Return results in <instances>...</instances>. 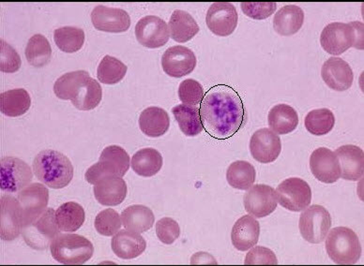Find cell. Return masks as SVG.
<instances>
[{
  "instance_id": "6da1fadb",
  "label": "cell",
  "mask_w": 364,
  "mask_h": 266,
  "mask_svg": "<svg viewBox=\"0 0 364 266\" xmlns=\"http://www.w3.org/2000/svg\"><path fill=\"white\" fill-rule=\"evenodd\" d=\"M199 113L205 131L220 141L239 133L248 119L242 97L228 84L211 87L204 96Z\"/></svg>"
},
{
  "instance_id": "7a4b0ae2",
  "label": "cell",
  "mask_w": 364,
  "mask_h": 266,
  "mask_svg": "<svg viewBox=\"0 0 364 266\" xmlns=\"http://www.w3.org/2000/svg\"><path fill=\"white\" fill-rule=\"evenodd\" d=\"M33 172L38 179L49 188H65L73 180V166L60 152L43 150L34 159Z\"/></svg>"
},
{
  "instance_id": "3957f363",
  "label": "cell",
  "mask_w": 364,
  "mask_h": 266,
  "mask_svg": "<svg viewBox=\"0 0 364 266\" xmlns=\"http://www.w3.org/2000/svg\"><path fill=\"white\" fill-rule=\"evenodd\" d=\"M320 43L333 55H342L351 48L363 50V23H331L323 29Z\"/></svg>"
},
{
  "instance_id": "277c9868",
  "label": "cell",
  "mask_w": 364,
  "mask_h": 266,
  "mask_svg": "<svg viewBox=\"0 0 364 266\" xmlns=\"http://www.w3.org/2000/svg\"><path fill=\"white\" fill-rule=\"evenodd\" d=\"M53 258L60 264L80 265L92 258V243L84 236L73 233H61L50 245Z\"/></svg>"
},
{
  "instance_id": "5b68a950",
  "label": "cell",
  "mask_w": 364,
  "mask_h": 266,
  "mask_svg": "<svg viewBox=\"0 0 364 266\" xmlns=\"http://www.w3.org/2000/svg\"><path fill=\"white\" fill-rule=\"evenodd\" d=\"M326 250L336 265L357 264L362 256V245L356 233L348 227L333 228L326 238Z\"/></svg>"
},
{
  "instance_id": "8992f818",
  "label": "cell",
  "mask_w": 364,
  "mask_h": 266,
  "mask_svg": "<svg viewBox=\"0 0 364 266\" xmlns=\"http://www.w3.org/2000/svg\"><path fill=\"white\" fill-rule=\"evenodd\" d=\"M129 168L130 157L125 149L119 145H110L102 152L99 162L87 169L85 177L91 185H96L105 177H124Z\"/></svg>"
},
{
  "instance_id": "52a82bcc",
  "label": "cell",
  "mask_w": 364,
  "mask_h": 266,
  "mask_svg": "<svg viewBox=\"0 0 364 266\" xmlns=\"http://www.w3.org/2000/svg\"><path fill=\"white\" fill-rule=\"evenodd\" d=\"M55 215L54 209H47L39 217L23 225L22 236L28 247L45 250L60 235Z\"/></svg>"
},
{
  "instance_id": "ba28073f",
  "label": "cell",
  "mask_w": 364,
  "mask_h": 266,
  "mask_svg": "<svg viewBox=\"0 0 364 266\" xmlns=\"http://www.w3.org/2000/svg\"><path fill=\"white\" fill-rule=\"evenodd\" d=\"M299 227L304 240L311 244H320L330 232L331 214L325 207L318 204L308 206L299 217Z\"/></svg>"
},
{
  "instance_id": "9c48e42d",
  "label": "cell",
  "mask_w": 364,
  "mask_h": 266,
  "mask_svg": "<svg viewBox=\"0 0 364 266\" xmlns=\"http://www.w3.org/2000/svg\"><path fill=\"white\" fill-rule=\"evenodd\" d=\"M275 192L278 203L289 211H302L310 206L312 201L309 184L301 178H287L277 187Z\"/></svg>"
},
{
  "instance_id": "30bf717a",
  "label": "cell",
  "mask_w": 364,
  "mask_h": 266,
  "mask_svg": "<svg viewBox=\"0 0 364 266\" xmlns=\"http://www.w3.org/2000/svg\"><path fill=\"white\" fill-rule=\"evenodd\" d=\"M0 188L8 194H14L25 189L32 180V171L28 163L14 157L1 159Z\"/></svg>"
},
{
  "instance_id": "8fae6325",
  "label": "cell",
  "mask_w": 364,
  "mask_h": 266,
  "mask_svg": "<svg viewBox=\"0 0 364 266\" xmlns=\"http://www.w3.org/2000/svg\"><path fill=\"white\" fill-rule=\"evenodd\" d=\"M243 204L249 215L257 218L268 217L278 204L275 189L268 185L252 186L245 194Z\"/></svg>"
},
{
  "instance_id": "7c38bea8",
  "label": "cell",
  "mask_w": 364,
  "mask_h": 266,
  "mask_svg": "<svg viewBox=\"0 0 364 266\" xmlns=\"http://www.w3.org/2000/svg\"><path fill=\"white\" fill-rule=\"evenodd\" d=\"M136 36L138 43L146 48H163L169 40V28L160 17L145 16L137 22Z\"/></svg>"
},
{
  "instance_id": "4fadbf2b",
  "label": "cell",
  "mask_w": 364,
  "mask_h": 266,
  "mask_svg": "<svg viewBox=\"0 0 364 266\" xmlns=\"http://www.w3.org/2000/svg\"><path fill=\"white\" fill-rule=\"evenodd\" d=\"M237 13L231 3L216 2L208 8L205 23L213 34L228 37L235 31L237 26Z\"/></svg>"
},
{
  "instance_id": "5bb4252c",
  "label": "cell",
  "mask_w": 364,
  "mask_h": 266,
  "mask_svg": "<svg viewBox=\"0 0 364 266\" xmlns=\"http://www.w3.org/2000/svg\"><path fill=\"white\" fill-rule=\"evenodd\" d=\"M198 60L195 52L185 46H172L161 57V67L167 75L181 78L196 69Z\"/></svg>"
},
{
  "instance_id": "9a60e30c",
  "label": "cell",
  "mask_w": 364,
  "mask_h": 266,
  "mask_svg": "<svg viewBox=\"0 0 364 266\" xmlns=\"http://www.w3.org/2000/svg\"><path fill=\"white\" fill-rule=\"evenodd\" d=\"M91 21L97 31L109 33H122L130 28L131 18L122 9L98 5L91 13Z\"/></svg>"
},
{
  "instance_id": "2e32d148",
  "label": "cell",
  "mask_w": 364,
  "mask_h": 266,
  "mask_svg": "<svg viewBox=\"0 0 364 266\" xmlns=\"http://www.w3.org/2000/svg\"><path fill=\"white\" fill-rule=\"evenodd\" d=\"M310 169L314 177L320 182L336 183L341 177L338 157L328 148L316 149L310 157Z\"/></svg>"
},
{
  "instance_id": "e0dca14e",
  "label": "cell",
  "mask_w": 364,
  "mask_h": 266,
  "mask_svg": "<svg viewBox=\"0 0 364 266\" xmlns=\"http://www.w3.org/2000/svg\"><path fill=\"white\" fill-rule=\"evenodd\" d=\"M280 137L269 128H260L252 134L250 152L252 157L260 163H272L280 156Z\"/></svg>"
},
{
  "instance_id": "ac0fdd59",
  "label": "cell",
  "mask_w": 364,
  "mask_h": 266,
  "mask_svg": "<svg viewBox=\"0 0 364 266\" xmlns=\"http://www.w3.org/2000/svg\"><path fill=\"white\" fill-rule=\"evenodd\" d=\"M17 199L22 207L23 224H26L47 209L49 192L43 184L33 183L20 191Z\"/></svg>"
},
{
  "instance_id": "d6986e66",
  "label": "cell",
  "mask_w": 364,
  "mask_h": 266,
  "mask_svg": "<svg viewBox=\"0 0 364 266\" xmlns=\"http://www.w3.org/2000/svg\"><path fill=\"white\" fill-rule=\"evenodd\" d=\"M23 225V210L18 199L10 195L1 197V238L13 241L22 233Z\"/></svg>"
},
{
  "instance_id": "ffe728a7",
  "label": "cell",
  "mask_w": 364,
  "mask_h": 266,
  "mask_svg": "<svg viewBox=\"0 0 364 266\" xmlns=\"http://www.w3.org/2000/svg\"><path fill=\"white\" fill-rule=\"evenodd\" d=\"M321 76L325 84L336 92H346L353 84V71L349 64L342 58H328L323 64Z\"/></svg>"
},
{
  "instance_id": "44dd1931",
  "label": "cell",
  "mask_w": 364,
  "mask_h": 266,
  "mask_svg": "<svg viewBox=\"0 0 364 266\" xmlns=\"http://www.w3.org/2000/svg\"><path fill=\"white\" fill-rule=\"evenodd\" d=\"M341 167V177L358 181L363 177L364 153L362 148L353 145H343L334 151Z\"/></svg>"
},
{
  "instance_id": "7402d4cb",
  "label": "cell",
  "mask_w": 364,
  "mask_h": 266,
  "mask_svg": "<svg viewBox=\"0 0 364 266\" xmlns=\"http://www.w3.org/2000/svg\"><path fill=\"white\" fill-rule=\"evenodd\" d=\"M259 235V222L251 215L243 216L232 228V244L237 250L247 251L257 244Z\"/></svg>"
},
{
  "instance_id": "603a6c76",
  "label": "cell",
  "mask_w": 364,
  "mask_h": 266,
  "mask_svg": "<svg viewBox=\"0 0 364 266\" xmlns=\"http://www.w3.org/2000/svg\"><path fill=\"white\" fill-rule=\"evenodd\" d=\"M111 247L114 253L122 260L136 259L146 250V242L139 233L130 230L119 231L113 236Z\"/></svg>"
},
{
  "instance_id": "cb8c5ba5",
  "label": "cell",
  "mask_w": 364,
  "mask_h": 266,
  "mask_svg": "<svg viewBox=\"0 0 364 266\" xmlns=\"http://www.w3.org/2000/svg\"><path fill=\"white\" fill-rule=\"evenodd\" d=\"M93 192L102 206H116L125 200L127 185L122 177H107L94 185Z\"/></svg>"
},
{
  "instance_id": "d4e9b609",
  "label": "cell",
  "mask_w": 364,
  "mask_h": 266,
  "mask_svg": "<svg viewBox=\"0 0 364 266\" xmlns=\"http://www.w3.org/2000/svg\"><path fill=\"white\" fill-rule=\"evenodd\" d=\"M304 13L296 5H287L275 13L273 18V28L281 36H292L302 28Z\"/></svg>"
},
{
  "instance_id": "484cf974",
  "label": "cell",
  "mask_w": 364,
  "mask_h": 266,
  "mask_svg": "<svg viewBox=\"0 0 364 266\" xmlns=\"http://www.w3.org/2000/svg\"><path fill=\"white\" fill-rule=\"evenodd\" d=\"M139 127L146 136L157 138L167 133L170 127L168 113L163 108L152 106L141 113Z\"/></svg>"
},
{
  "instance_id": "4316f807",
  "label": "cell",
  "mask_w": 364,
  "mask_h": 266,
  "mask_svg": "<svg viewBox=\"0 0 364 266\" xmlns=\"http://www.w3.org/2000/svg\"><path fill=\"white\" fill-rule=\"evenodd\" d=\"M268 122L269 128L276 134L284 135L291 133L299 125L298 113L289 105H275L269 111Z\"/></svg>"
},
{
  "instance_id": "83f0119b",
  "label": "cell",
  "mask_w": 364,
  "mask_h": 266,
  "mask_svg": "<svg viewBox=\"0 0 364 266\" xmlns=\"http://www.w3.org/2000/svg\"><path fill=\"white\" fill-rule=\"evenodd\" d=\"M168 28L170 37L181 43L189 42L199 32V26L193 17L181 10H176L172 13Z\"/></svg>"
},
{
  "instance_id": "f1b7e54d",
  "label": "cell",
  "mask_w": 364,
  "mask_h": 266,
  "mask_svg": "<svg viewBox=\"0 0 364 266\" xmlns=\"http://www.w3.org/2000/svg\"><path fill=\"white\" fill-rule=\"evenodd\" d=\"M102 98V90L99 82L89 74L79 84L77 92L70 101L78 110L90 111L98 106Z\"/></svg>"
},
{
  "instance_id": "f546056e",
  "label": "cell",
  "mask_w": 364,
  "mask_h": 266,
  "mask_svg": "<svg viewBox=\"0 0 364 266\" xmlns=\"http://www.w3.org/2000/svg\"><path fill=\"white\" fill-rule=\"evenodd\" d=\"M122 221L126 230L142 233L148 232L154 226L155 216L149 207L134 204L122 212Z\"/></svg>"
},
{
  "instance_id": "4dcf8cb0",
  "label": "cell",
  "mask_w": 364,
  "mask_h": 266,
  "mask_svg": "<svg viewBox=\"0 0 364 266\" xmlns=\"http://www.w3.org/2000/svg\"><path fill=\"white\" fill-rule=\"evenodd\" d=\"M55 217L60 232L72 233L80 229L86 219V213L80 204L69 201L58 207Z\"/></svg>"
},
{
  "instance_id": "1f68e13d",
  "label": "cell",
  "mask_w": 364,
  "mask_h": 266,
  "mask_svg": "<svg viewBox=\"0 0 364 266\" xmlns=\"http://www.w3.org/2000/svg\"><path fill=\"white\" fill-rule=\"evenodd\" d=\"M131 166L140 177H151L163 167V157L156 149L143 148L132 157Z\"/></svg>"
},
{
  "instance_id": "d6a6232c",
  "label": "cell",
  "mask_w": 364,
  "mask_h": 266,
  "mask_svg": "<svg viewBox=\"0 0 364 266\" xmlns=\"http://www.w3.org/2000/svg\"><path fill=\"white\" fill-rule=\"evenodd\" d=\"M173 115L180 126L182 133L193 137L200 134L204 130L200 113L198 107L193 105L180 104L173 108Z\"/></svg>"
},
{
  "instance_id": "836d02e7",
  "label": "cell",
  "mask_w": 364,
  "mask_h": 266,
  "mask_svg": "<svg viewBox=\"0 0 364 266\" xmlns=\"http://www.w3.org/2000/svg\"><path fill=\"white\" fill-rule=\"evenodd\" d=\"M31 105V96L25 89H11L1 94V112L10 118L25 115Z\"/></svg>"
},
{
  "instance_id": "e575fe53",
  "label": "cell",
  "mask_w": 364,
  "mask_h": 266,
  "mask_svg": "<svg viewBox=\"0 0 364 266\" xmlns=\"http://www.w3.org/2000/svg\"><path fill=\"white\" fill-rule=\"evenodd\" d=\"M257 172L254 166L245 160H237L229 165L227 179L232 188L248 191L254 185Z\"/></svg>"
},
{
  "instance_id": "d590c367",
  "label": "cell",
  "mask_w": 364,
  "mask_h": 266,
  "mask_svg": "<svg viewBox=\"0 0 364 266\" xmlns=\"http://www.w3.org/2000/svg\"><path fill=\"white\" fill-rule=\"evenodd\" d=\"M51 57V45L45 36L36 34L29 39L26 48V57L31 66L42 68L50 62Z\"/></svg>"
},
{
  "instance_id": "8d00e7d4",
  "label": "cell",
  "mask_w": 364,
  "mask_h": 266,
  "mask_svg": "<svg viewBox=\"0 0 364 266\" xmlns=\"http://www.w3.org/2000/svg\"><path fill=\"white\" fill-rule=\"evenodd\" d=\"M54 40L61 51L72 54L83 48L85 32L83 29L75 28V26H63V28L55 29Z\"/></svg>"
},
{
  "instance_id": "74e56055",
  "label": "cell",
  "mask_w": 364,
  "mask_h": 266,
  "mask_svg": "<svg viewBox=\"0 0 364 266\" xmlns=\"http://www.w3.org/2000/svg\"><path fill=\"white\" fill-rule=\"evenodd\" d=\"M305 128L313 135L322 136L330 133L336 125V118L331 110H313L308 113L304 121Z\"/></svg>"
},
{
  "instance_id": "f35d334b",
  "label": "cell",
  "mask_w": 364,
  "mask_h": 266,
  "mask_svg": "<svg viewBox=\"0 0 364 266\" xmlns=\"http://www.w3.org/2000/svg\"><path fill=\"white\" fill-rule=\"evenodd\" d=\"M127 72V66L116 57L105 55L97 70V77L105 84L119 83Z\"/></svg>"
},
{
  "instance_id": "ab89813d",
  "label": "cell",
  "mask_w": 364,
  "mask_h": 266,
  "mask_svg": "<svg viewBox=\"0 0 364 266\" xmlns=\"http://www.w3.org/2000/svg\"><path fill=\"white\" fill-rule=\"evenodd\" d=\"M89 72L85 71H76L66 73L55 81L54 92L58 99L64 101H72L75 97L79 84L84 80Z\"/></svg>"
},
{
  "instance_id": "60d3db41",
  "label": "cell",
  "mask_w": 364,
  "mask_h": 266,
  "mask_svg": "<svg viewBox=\"0 0 364 266\" xmlns=\"http://www.w3.org/2000/svg\"><path fill=\"white\" fill-rule=\"evenodd\" d=\"M122 216L111 209L100 212L96 216L95 222H94L97 232L104 236L116 235L122 228Z\"/></svg>"
},
{
  "instance_id": "b9f144b4",
  "label": "cell",
  "mask_w": 364,
  "mask_h": 266,
  "mask_svg": "<svg viewBox=\"0 0 364 266\" xmlns=\"http://www.w3.org/2000/svg\"><path fill=\"white\" fill-rule=\"evenodd\" d=\"M178 98L184 104L196 106L203 101L205 93L203 87L193 79L182 81L178 87Z\"/></svg>"
},
{
  "instance_id": "7bdbcfd3",
  "label": "cell",
  "mask_w": 364,
  "mask_h": 266,
  "mask_svg": "<svg viewBox=\"0 0 364 266\" xmlns=\"http://www.w3.org/2000/svg\"><path fill=\"white\" fill-rule=\"evenodd\" d=\"M156 235L164 244L172 245L180 238V225L171 218H161L156 223Z\"/></svg>"
},
{
  "instance_id": "ee69618b",
  "label": "cell",
  "mask_w": 364,
  "mask_h": 266,
  "mask_svg": "<svg viewBox=\"0 0 364 266\" xmlns=\"http://www.w3.org/2000/svg\"><path fill=\"white\" fill-rule=\"evenodd\" d=\"M243 13L252 19L264 20L275 13L277 4L275 2H243L240 4Z\"/></svg>"
},
{
  "instance_id": "f6af8a7d",
  "label": "cell",
  "mask_w": 364,
  "mask_h": 266,
  "mask_svg": "<svg viewBox=\"0 0 364 266\" xmlns=\"http://www.w3.org/2000/svg\"><path fill=\"white\" fill-rule=\"evenodd\" d=\"M0 48H1V51H0V54H1L0 70L1 72L14 73L18 71L22 63L18 52L3 40L0 42Z\"/></svg>"
},
{
  "instance_id": "bcb514c9",
  "label": "cell",
  "mask_w": 364,
  "mask_h": 266,
  "mask_svg": "<svg viewBox=\"0 0 364 266\" xmlns=\"http://www.w3.org/2000/svg\"><path fill=\"white\" fill-rule=\"evenodd\" d=\"M246 265H277V257L268 248L252 247L245 257Z\"/></svg>"
}]
</instances>
